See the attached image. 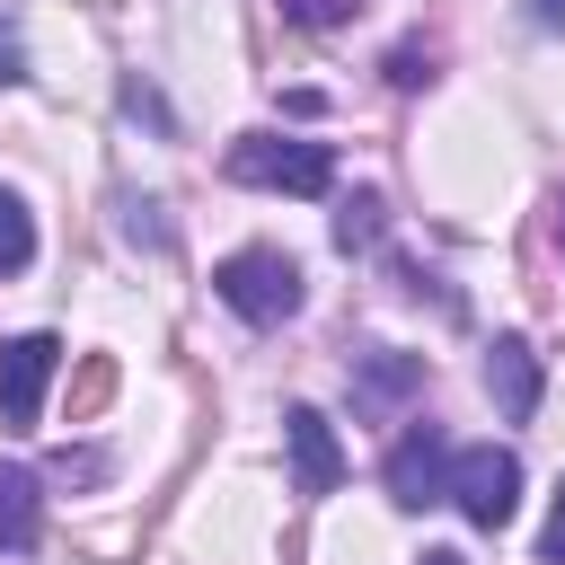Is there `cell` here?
<instances>
[{
	"label": "cell",
	"mask_w": 565,
	"mask_h": 565,
	"mask_svg": "<svg viewBox=\"0 0 565 565\" xmlns=\"http://www.w3.org/2000/svg\"><path fill=\"white\" fill-rule=\"evenodd\" d=\"M221 168H230V185H274V194H327L335 185L327 141H291V132H238Z\"/></svg>",
	"instance_id": "cell-1"
},
{
	"label": "cell",
	"mask_w": 565,
	"mask_h": 565,
	"mask_svg": "<svg viewBox=\"0 0 565 565\" xmlns=\"http://www.w3.org/2000/svg\"><path fill=\"white\" fill-rule=\"evenodd\" d=\"M282 450H291V494H335L344 450H335V424L318 406H282Z\"/></svg>",
	"instance_id": "cell-7"
},
{
	"label": "cell",
	"mask_w": 565,
	"mask_h": 565,
	"mask_svg": "<svg viewBox=\"0 0 565 565\" xmlns=\"http://www.w3.org/2000/svg\"><path fill=\"white\" fill-rule=\"evenodd\" d=\"M450 503H459V521L503 530L512 503H521V459H512L503 441H468V450H450Z\"/></svg>",
	"instance_id": "cell-3"
},
{
	"label": "cell",
	"mask_w": 565,
	"mask_h": 565,
	"mask_svg": "<svg viewBox=\"0 0 565 565\" xmlns=\"http://www.w3.org/2000/svg\"><path fill=\"white\" fill-rule=\"evenodd\" d=\"M441 71V44H424V35H406V44H388V88H424Z\"/></svg>",
	"instance_id": "cell-12"
},
{
	"label": "cell",
	"mask_w": 565,
	"mask_h": 565,
	"mask_svg": "<svg viewBox=\"0 0 565 565\" xmlns=\"http://www.w3.org/2000/svg\"><path fill=\"white\" fill-rule=\"evenodd\" d=\"M486 397H494L503 424H530V415H539V353H530L521 335H494V344H486Z\"/></svg>",
	"instance_id": "cell-8"
},
{
	"label": "cell",
	"mask_w": 565,
	"mask_h": 565,
	"mask_svg": "<svg viewBox=\"0 0 565 565\" xmlns=\"http://www.w3.org/2000/svg\"><path fill=\"white\" fill-rule=\"evenodd\" d=\"M35 265V221H26V203L0 185V274H26Z\"/></svg>",
	"instance_id": "cell-11"
},
{
	"label": "cell",
	"mask_w": 565,
	"mask_h": 565,
	"mask_svg": "<svg viewBox=\"0 0 565 565\" xmlns=\"http://www.w3.org/2000/svg\"><path fill=\"white\" fill-rule=\"evenodd\" d=\"M53 371H62V344L53 335H9L0 344V433H35Z\"/></svg>",
	"instance_id": "cell-5"
},
{
	"label": "cell",
	"mask_w": 565,
	"mask_h": 565,
	"mask_svg": "<svg viewBox=\"0 0 565 565\" xmlns=\"http://www.w3.org/2000/svg\"><path fill=\"white\" fill-rule=\"evenodd\" d=\"M35 530H44V477L0 459V556H26Z\"/></svg>",
	"instance_id": "cell-9"
},
{
	"label": "cell",
	"mask_w": 565,
	"mask_h": 565,
	"mask_svg": "<svg viewBox=\"0 0 565 565\" xmlns=\"http://www.w3.org/2000/svg\"><path fill=\"white\" fill-rule=\"evenodd\" d=\"M556 247H565V203H556Z\"/></svg>",
	"instance_id": "cell-20"
},
{
	"label": "cell",
	"mask_w": 565,
	"mask_h": 565,
	"mask_svg": "<svg viewBox=\"0 0 565 565\" xmlns=\"http://www.w3.org/2000/svg\"><path fill=\"white\" fill-rule=\"evenodd\" d=\"M53 477H62V486H97V477H106V459H97V450H62V459H53Z\"/></svg>",
	"instance_id": "cell-15"
},
{
	"label": "cell",
	"mask_w": 565,
	"mask_h": 565,
	"mask_svg": "<svg viewBox=\"0 0 565 565\" xmlns=\"http://www.w3.org/2000/svg\"><path fill=\"white\" fill-rule=\"evenodd\" d=\"M362 0H282V18H300V26H344Z\"/></svg>",
	"instance_id": "cell-13"
},
{
	"label": "cell",
	"mask_w": 565,
	"mask_h": 565,
	"mask_svg": "<svg viewBox=\"0 0 565 565\" xmlns=\"http://www.w3.org/2000/svg\"><path fill=\"white\" fill-rule=\"evenodd\" d=\"M106 388H115V362H88V371H79V397H71V415H88Z\"/></svg>",
	"instance_id": "cell-17"
},
{
	"label": "cell",
	"mask_w": 565,
	"mask_h": 565,
	"mask_svg": "<svg viewBox=\"0 0 565 565\" xmlns=\"http://www.w3.org/2000/svg\"><path fill=\"white\" fill-rule=\"evenodd\" d=\"M539 565H565V486L547 503V530H539Z\"/></svg>",
	"instance_id": "cell-16"
},
{
	"label": "cell",
	"mask_w": 565,
	"mask_h": 565,
	"mask_svg": "<svg viewBox=\"0 0 565 565\" xmlns=\"http://www.w3.org/2000/svg\"><path fill=\"white\" fill-rule=\"evenodd\" d=\"M388 503L397 512H424V503H441L450 494V441H441V424H406L397 441H388Z\"/></svg>",
	"instance_id": "cell-4"
},
{
	"label": "cell",
	"mask_w": 565,
	"mask_h": 565,
	"mask_svg": "<svg viewBox=\"0 0 565 565\" xmlns=\"http://www.w3.org/2000/svg\"><path fill=\"white\" fill-rule=\"evenodd\" d=\"M212 291H221L247 327H282V318L300 309V265H291L282 247H238V256H221Z\"/></svg>",
	"instance_id": "cell-2"
},
{
	"label": "cell",
	"mask_w": 565,
	"mask_h": 565,
	"mask_svg": "<svg viewBox=\"0 0 565 565\" xmlns=\"http://www.w3.org/2000/svg\"><path fill=\"white\" fill-rule=\"evenodd\" d=\"M380 230H388V203H380L371 185L335 203V247H344V256H362V247H380Z\"/></svg>",
	"instance_id": "cell-10"
},
{
	"label": "cell",
	"mask_w": 565,
	"mask_h": 565,
	"mask_svg": "<svg viewBox=\"0 0 565 565\" xmlns=\"http://www.w3.org/2000/svg\"><path fill=\"white\" fill-rule=\"evenodd\" d=\"M415 397H424V353H397V344L353 353V415L362 424H397Z\"/></svg>",
	"instance_id": "cell-6"
},
{
	"label": "cell",
	"mask_w": 565,
	"mask_h": 565,
	"mask_svg": "<svg viewBox=\"0 0 565 565\" xmlns=\"http://www.w3.org/2000/svg\"><path fill=\"white\" fill-rule=\"evenodd\" d=\"M530 18L539 26H565V0H530Z\"/></svg>",
	"instance_id": "cell-18"
},
{
	"label": "cell",
	"mask_w": 565,
	"mask_h": 565,
	"mask_svg": "<svg viewBox=\"0 0 565 565\" xmlns=\"http://www.w3.org/2000/svg\"><path fill=\"white\" fill-rule=\"evenodd\" d=\"M26 79V35H18V18H0V88H18Z\"/></svg>",
	"instance_id": "cell-14"
},
{
	"label": "cell",
	"mask_w": 565,
	"mask_h": 565,
	"mask_svg": "<svg viewBox=\"0 0 565 565\" xmlns=\"http://www.w3.org/2000/svg\"><path fill=\"white\" fill-rule=\"evenodd\" d=\"M424 565H468V556H450V547H433V556H424Z\"/></svg>",
	"instance_id": "cell-19"
}]
</instances>
